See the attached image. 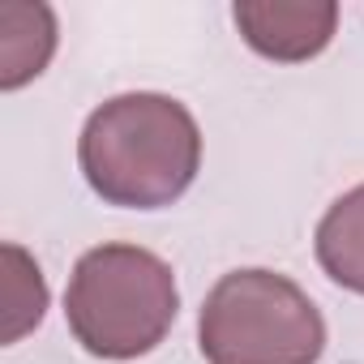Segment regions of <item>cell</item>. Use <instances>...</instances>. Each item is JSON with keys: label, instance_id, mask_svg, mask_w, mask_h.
<instances>
[{"label": "cell", "instance_id": "1", "mask_svg": "<svg viewBox=\"0 0 364 364\" xmlns=\"http://www.w3.org/2000/svg\"><path fill=\"white\" fill-rule=\"evenodd\" d=\"M77 163L107 206L163 210L193 185L202 167V129L171 95H116L86 116Z\"/></svg>", "mask_w": 364, "mask_h": 364}, {"label": "cell", "instance_id": "2", "mask_svg": "<svg viewBox=\"0 0 364 364\" xmlns=\"http://www.w3.org/2000/svg\"><path fill=\"white\" fill-rule=\"evenodd\" d=\"M180 313L171 266L141 245L86 249L69 274L65 321L82 351L99 360H137L154 351Z\"/></svg>", "mask_w": 364, "mask_h": 364}, {"label": "cell", "instance_id": "3", "mask_svg": "<svg viewBox=\"0 0 364 364\" xmlns=\"http://www.w3.org/2000/svg\"><path fill=\"white\" fill-rule=\"evenodd\" d=\"M198 347L206 364H317L326 351L321 309L279 270H232L202 304Z\"/></svg>", "mask_w": 364, "mask_h": 364}, {"label": "cell", "instance_id": "4", "mask_svg": "<svg viewBox=\"0 0 364 364\" xmlns=\"http://www.w3.org/2000/svg\"><path fill=\"white\" fill-rule=\"evenodd\" d=\"M232 18L257 56L300 65L330 48L338 5L334 0H236Z\"/></svg>", "mask_w": 364, "mask_h": 364}, {"label": "cell", "instance_id": "5", "mask_svg": "<svg viewBox=\"0 0 364 364\" xmlns=\"http://www.w3.org/2000/svg\"><path fill=\"white\" fill-rule=\"evenodd\" d=\"M56 52V14L48 5H0V86L18 90L48 69Z\"/></svg>", "mask_w": 364, "mask_h": 364}, {"label": "cell", "instance_id": "6", "mask_svg": "<svg viewBox=\"0 0 364 364\" xmlns=\"http://www.w3.org/2000/svg\"><path fill=\"white\" fill-rule=\"evenodd\" d=\"M313 249H317V262L330 274V283L364 296V185L347 189L321 215Z\"/></svg>", "mask_w": 364, "mask_h": 364}, {"label": "cell", "instance_id": "7", "mask_svg": "<svg viewBox=\"0 0 364 364\" xmlns=\"http://www.w3.org/2000/svg\"><path fill=\"white\" fill-rule=\"evenodd\" d=\"M48 313V283L22 245H5V343H18Z\"/></svg>", "mask_w": 364, "mask_h": 364}]
</instances>
